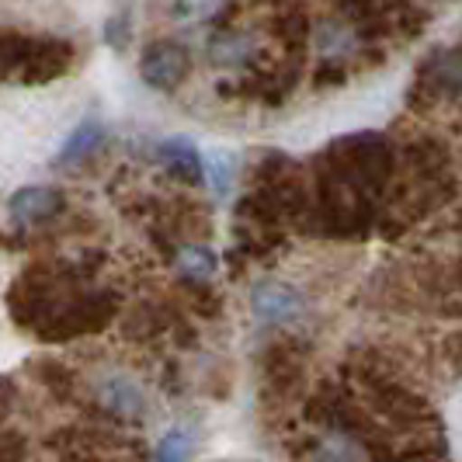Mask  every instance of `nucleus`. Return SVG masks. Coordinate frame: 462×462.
I'll return each instance as SVG.
<instances>
[{
	"instance_id": "ddd939ff",
	"label": "nucleus",
	"mask_w": 462,
	"mask_h": 462,
	"mask_svg": "<svg viewBox=\"0 0 462 462\" xmlns=\"http://www.w3.org/2000/svg\"><path fill=\"white\" fill-rule=\"evenodd\" d=\"M105 396H108V403L118 407V411H139V390L133 383H125V379H112Z\"/></svg>"
},
{
	"instance_id": "39448f33",
	"label": "nucleus",
	"mask_w": 462,
	"mask_h": 462,
	"mask_svg": "<svg viewBox=\"0 0 462 462\" xmlns=\"http://www.w3.org/2000/svg\"><path fill=\"white\" fill-rule=\"evenodd\" d=\"M208 56L219 67H254V35H247L236 24H219L212 42H208Z\"/></svg>"
},
{
	"instance_id": "20e7f679",
	"label": "nucleus",
	"mask_w": 462,
	"mask_h": 462,
	"mask_svg": "<svg viewBox=\"0 0 462 462\" xmlns=\"http://www.w3.org/2000/svg\"><path fill=\"white\" fill-rule=\"evenodd\" d=\"M60 208H63V195L56 188H46V185L22 188L7 202V212H11V219L18 226H39V223L52 219Z\"/></svg>"
},
{
	"instance_id": "1a4fd4ad",
	"label": "nucleus",
	"mask_w": 462,
	"mask_h": 462,
	"mask_svg": "<svg viewBox=\"0 0 462 462\" xmlns=\"http://www.w3.org/2000/svg\"><path fill=\"white\" fill-rule=\"evenodd\" d=\"M129 39H133V11H129V4H122V7L112 11V18L105 22V46L112 49V52H125Z\"/></svg>"
},
{
	"instance_id": "7ed1b4c3",
	"label": "nucleus",
	"mask_w": 462,
	"mask_h": 462,
	"mask_svg": "<svg viewBox=\"0 0 462 462\" xmlns=\"http://www.w3.org/2000/svg\"><path fill=\"white\" fill-rule=\"evenodd\" d=\"M69 63H73V46H69L67 39L35 35L22 69H18V80H22V84H49V80H56L60 73H67Z\"/></svg>"
},
{
	"instance_id": "4468645a",
	"label": "nucleus",
	"mask_w": 462,
	"mask_h": 462,
	"mask_svg": "<svg viewBox=\"0 0 462 462\" xmlns=\"http://www.w3.org/2000/svg\"><path fill=\"white\" fill-rule=\"evenodd\" d=\"M208 178H212V188H216L219 195H226L230 178H233V161L226 153H212V157H208Z\"/></svg>"
},
{
	"instance_id": "f03ea898",
	"label": "nucleus",
	"mask_w": 462,
	"mask_h": 462,
	"mask_svg": "<svg viewBox=\"0 0 462 462\" xmlns=\"http://www.w3.org/2000/svg\"><path fill=\"white\" fill-rule=\"evenodd\" d=\"M139 73L150 88L157 91H174L178 84H185V77L191 73V56L181 42H171V39H161V42H150L143 60H139Z\"/></svg>"
},
{
	"instance_id": "423d86ee",
	"label": "nucleus",
	"mask_w": 462,
	"mask_h": 462,
	"mask_svg": "<svg viewBox=\"0 0 462 462\" xmlns=\"http://www.w3.org/2000/svg\"><path fill=\"white\" fill-rule=\"evenodd\" d=\"M157 157H161V163L174 178H181L188 185H202L206 181V163H202V153L195 150L191 139L185 136L163 139L161 146H157Z\"/></svg>"
},
{
	"instance_id": "9b49d317",
	"label": "nucleus",
	"mask_w": 462,
	"mask_h": 462,
	"mask_svg": "<svg viewBox=\"0 0 462 462\" xmlns=\"http://www.w3.org/2000/svg\"><path fill=\"white\" fill-rule=\"evenodd\" d=\"M178 268H181V275L202 282V278H208L216 272V254L208 247H185L178 254Z\"/></svg>"
},
{
	"instance_id": "f257e3e1",
	"label": "nucleus",
	"mask_w": 462,
	"mask_h": 462,
	"mask_svg": "<svg viewBox=\"0 0 462 462\" xmlns=\"http://www.w3.org/2000/svg\"><path fill=\"white\" fill-rule=\"evenodd\" d=\"M462 97V46L431 49L417 63L414 84L407 91L411 108H435L441 101H459Z\"/></svg>"
},
{
	"instance_id": "9d476101",
	"label": "nucleus",
	"mask_w": 462,
	"mask_h": 462,
	"mask_svg": "<svg viewBox=\"0 0 462 462\" xmlns=\"http://www.w3.org/2000/svg\"><path fill=\"white\" fill-rule=\"evenodd\" d=\"M191 448H195L191 431L174 428V431H167V435L161 439L157 452H153V462H188L191 459Z\"/></svg>"
},
{
	"instance_id": "f8f14e48",
	"label": "nucleus",
	"mask_w": 462,
	"mask_h": 462,
	"mask_svg": "<svg viewBox=\"0 0 462 462\" xmlns=\"http://www.w3.org/2000/svg\"><path fill=\"white\" fill-rule=\"evenodd\" d=\"M223 4L226 0H174L171 14L178 22H208V18H216L223 11Z\"/></svg>"
},
{
	"instance_id": "0eeeda50",
	"label": "nucleus",
	"mask_w": 462,
	"mask_h": 462,
	"mask_svg": "<svg viewBox=\"0 0 462 462\" xmlns=\"http://www.w3.org/2000/svg\"><path fill=\"white\" fill-rule=\"evenodd\" d=\"M254 313L264 324H278V320H289L302 310V296L289 285H278V282H264L257 285L254 296H251Z\"/></svg>"
},
{
	"instance_id": "6e6552de",
	"label": "nucleus",
	"mask_w": 462,
	"mask_h": 462,
	"mask_svg": "<svg viewBox=\"0 0 462 462\" xmlns=\"http://www.w3.org/2000/svg\"><path fill=\"white\" fill-rule=\"evenodd\" d=\"M105 143V125L97 122V118H84L67 139H63V146H60V153H56V167H77V163H84L91 157L94 150Z\"/></svg>"
}]
</instances>
